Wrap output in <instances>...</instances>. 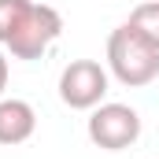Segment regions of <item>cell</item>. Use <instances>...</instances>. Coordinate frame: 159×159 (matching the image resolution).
I'll return each mask as SVG.
<instances>
[{
	"mask_svg": "<svg viewBox=\"0 0 159 159\" xmlns=\"http://www.w3.org/2000/svg\"><path fill=\"white\" fill-rule=\"evenodd\" d=\"M107 67L129 89L152 85L159 78V44L141 37L129 22H122L119 30H111V37H107Z\"/></svg>",
	"mask_w": 159,
	"mask_h": 159,
	"instance_id": "obj_1",
	"label": "cell"
},
{
	"mask_svg": "<svg viewBox=\"0 0 159 159\" xmlns=\"http://www.w3.org/2000/svg\"><path fill=\"white\" fill-rule=\"evenodd\" d=\"M63 34V15L52 7V4H37V0H30L26 4V11H22V19L15 22V30H11V37H7V52L15 56V59H41L56 37Z\"/></svg>",
	"mask_w": 159,
	"mask_h": 159,
	"instance_id": "obj_2",
	"label": "cell"
},
{
	"mask_svg": "<svg viewBox=\"0 0 159 159\" xmlns=\"http://www.w3.org/2000/svg\"><path fill=\"white\" fill-rule=\"evenodd\" d=\"M89 141L104 152H122V148H133L137 137H141V115L129 107V104H96L93 115H89Z\"/></svg>",
	"mask_w": 159,
	"mask_h": 159,
	"instance_id": "obj_3",
	"label": "cell"
},
{
	"mask_svg": "<svg viewBox=\"0 0 159 159\" xmlns=\"http://www.w3.org/2000/svg\"><path fill=\"white\" fill-rule=\"evenodd\" d=\"M107 96V70L96 59H70L59 74V100L70 111H93Z\"/></svg>",
	"mask_w": 159,
	"mask_h": 159,
	"instance_id": "obj_4",
	"label": "cell"
},
{
	"mask_svg": "<svg viewBox=\"0 0 159 159\" xmlns=\"http://www.w3.org/2000/svg\"><path fill=\"white\" fill-rule=\"evenodd\" d=\"M37 129V111L34 104L19 100V96H0V144H22L30 141Z\"/></svg>",
	"mask_w": 159,
	"mask_h": 159,
	"instance_id": "obj_5",
	"label": "cell"
},
{
	"mask_svg": "<svg viewBox=\"0 0 159 159\" xmlns=\"http://www.w3.org/2000/svg\"><path fill=\"white\" fill-rule=\"evenodd\" d=\"M141 37H148L152 44H159V0H148V4H137L126 19Z\"/></svg>",
	"mask_w": 159,
	"mask_h": 159,
	"instance_id": "obj_6",
	"label": "cell"
},
{
	"mask_svg": "<svg viewBox=\"0 0 159 159\" xmlns=\"http://www.w3.org/2000/svg\"><path fill=\"white\" fill-rule=\"evenodd\" d=\"M26 4H30V0H0V44H7L15 22H19L22 11H26Z\"/></svg>",
	"mask_w": 159,
	"mask_h": 159,
	"instance_id": "obj_7",
	"label": "cell"
},
{
	"mask_svg": "<svg viewBox=\"0 0 159 159\" xmlns=\"http://www.w3.org/2000/svg\"><path fill=\"white\" fill-rule=\"evenodd\" d=\"M4 89H7V56L0 52V96H4Z\"/></svg>",
	"mask_w": 159,
	"mask_h": 159,
	"instance_id": "obj_8",
	"label": "cell"
}]
</instances>
